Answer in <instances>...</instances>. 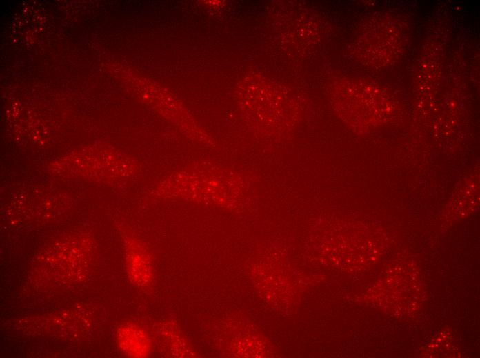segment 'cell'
Masks as SVG:
<instances>
[{
    "instance_id": "1",
    "label": "cell",
    "mask_w": 480,
    "mask_h": 358,
    "mask_svg": "<svg viewBox=\"0 0 480 358\" xmlns=\"http://www.w3.org/2000/svg\"><path fill=\"white\" fill-rule=\"evenodd\" d=\"M117 335L121 348L129 356L142 357L148 354V339L140 328L130 325L123 326Z\"/></svg>"
}]
</instances>
